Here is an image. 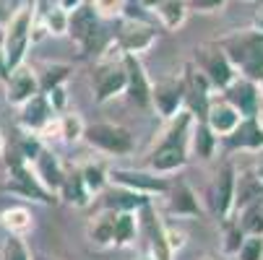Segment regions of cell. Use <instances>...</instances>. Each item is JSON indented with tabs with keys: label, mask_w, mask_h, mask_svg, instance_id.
Returning <instances> with one entry per match:
<instances>
[{
	"label": "cell",
	"mask_w": 263,
	"mask_h": 260,
	"mask_svg": "<svg viewBox=\"0 0 263 260\" xmlns=\"http://www.w3.org/2000/svg\"><path fill=\"white\" fill-rule=\"evenodd\" d=\"M258 89H260V91H263V78H260V84H258ZM260 96H263V94H260Z\"/></svg>",
	"instance_id": "51"
},
{
	"label": "cell",
	"mask_w": 263,
	"mask_h": 260,
	"mask_svg": "<svg viewBox=\"0 0 263 260\" xmlns=\"http://www.w3.org/2000/svg\"><path fill=\"white\" fill-rule=\"evenodd\" d=\"M31 172H34V177L42 182V188L47 190V193H52V195H58V190H60V185H63V174H65V167L60 164V159L50 151V148L45 146L42 148V154L36 156L31 164Z\"/></svg>",
	"instance_id": "19"
},
{
	"label": "cell",
	"mask_w": 263,
	"mask_h": 260,
	"mask_svg": "<svg viewBox=\"0 0 263 260\" xmlns=\"http://www.w3.org/2000/svg\"><path fill=\"white\" fill-rule=\"evenodd\" d=\"M68 21H70V13H65L58 6H50L45 11V26L42 29L50 36H68Z\"/></svg>",
	"instance_id": "34"
},
{
	"label": "cell",
	"mask_w": 263,
	"mask_h": 260,
	"mask_svg": "<svg viewBox=\"0 0 263 260\" xmlns=\"http://www.w3.org/2000/svg\"><path fill=\"white\" fill-rule=\"evenodd\" d=\"M36 94H40V81H36V70L34 68H29L24 63L21 68L11 70V76L6 81V102L11 107H21Z\"/></svg>",
	"instance_id": "15"
},
{
	"label": "cell",
	"mask_w": 263,
	"mask_h": 260,
	"mask_svg": "<svg viewBox=\"0 0 263 260\" xmlns=\"http://www.w3.org/2000/svg\"><path fill=\"white\" fill-rule=\"evenodd\" d=\"M185 96H182V78H162L152 81V109H157V115L164 120H172L177 112H182Z\"/></svg>",
	"instance_id": "13"
},
{
	"label": "cell",
	"mask_w": 263,
	"mask_h": 260,
	"mask_svg": "<svg viewBox=\"0 0 263 260\" xmlns=\"http://www.w3.org/2000/svg\"><path fill=\"white\" fill-rule=\"evenodd\" d=\"M0 81H8V68H6V57H3V50H0Z\"/></svg>",
	"instance_id": "44"
},
{
	"label": "cell",
	"mask_w": 263,
	"mask_h": 260,
	"mask_svg": "<svg viewBox=\"0 0 263 260\" xmlns=\"http://www.w3.org/2000/svg\"><path fill=\"white\" fill-rule=\"evenodd\" d=\"M0 260H34V255L24 242V237L6 234V239L0 242Z\"/></svg>",
	"instance_id": "33"
},
{
	"label": "cell",
	"mask_w": 263,
	"mask_h": 260,
	"mask_svg": "<svg viewBox=\"0 0 263 260\" xmlns=\"http://www.w3.org/2000/svg\"><path fill=\"white\" fill-rule=\"evenodd\" d=\"M235 257L237 260H263V234H245Z\"/></svg>",
	"instance_id": "38"
},
{
	"label": "cell",
	"mask_w": 263,
	"mask_h": 260,
	"mask_svg": "<svg viewBox=\"0 0 263 260\" xmlns=\"http://www.w3.org/2000/svg\"><path fill=\"white\" fill-rule=\"evenodd\" d=\"M58 198H63L65 203L76 206V208H86V206L94 201L91 193L86 190V185H84L79 169H65L63 185H60V190H58Z\"/></svg>",
	"instance_id": "25"
},
{
	"label": "cell",
	"mask_w": 263,
	"mask_h": 260,
	"mask_svg": "<svg viewBox=\"0 0 263 260\" xmlns=\"http://www.w3.org/2000/svg\"><path fill=\"white\" fill-rule=\"evenodd\" d=\"M36 135H40V141L42 143H58V141H63V135H60V117L55 115L40 133H36Z\"/></svg>",
	"instance_id": "41"
},
{
	"label": "cell",
	"mask_w": 263,
	"mask_h": 260,
	"mask_svg": "<svg viewBox=\"0 0 263 260\" xmlns=\"http://www.w3.org/2000/svg\"><path fill=\"white\" fill-rule=\"evenodd\" d=\"M221 94H224V99H227L242 117H253L255 109H258V104H260V99H263L258 84H255V81H248V78H242V76H237Z\"/></svg>",
	"instance_id": "16"
},
{
	"label": "cell",
	"mask_w": 263,
	"mask_h": 260,
	"mask_svg": "<svg viewBox=\"0 0 263 260\" xmlns=\"http://www.w3.org/2000/svg\"><path fill=\"white\" fill-rule=\"evenodd\" d=\"M89 239L97 247H109L115 245V211H102L89 221V229H86Z\"/></svg>",
	"instance_id": "27"
},
{
	"label": "cell",
	"mask_w": 263,
	"mask_h": 260,
	"mask_svg": "<svg viewBox=\"0 0 263 260\" xmlns=\"http://www.w3.org/2000/svg\"><path fill=\"white\" fill-rule=\"evenodd\" d=\"M138 239H143L146 257L152 260H172V250L164 239V224L159 221L154 203H146L138 213Z\"/></svg>",
	"instance_id": "10"
},
{
	"label": "cell",
	"mask_w": 263,
	"mask_h": 260,
	"mask_svg": "<svg viewBox=\"0 0 263 260\" xmlns=\"http://www.w3.org/2000/svg\"><path fill=\"white\" fill-rule=\"evenodd\" d=\"M159 3H162V0H138V6H141V8H146V11H154Z\"/></svg>",
	"instance_id": "45"
},
{
	"label": "cell",
	"mask_w": 263,
	"mask_h": 260,
	"mask_svg": "<svg viewBox=\"0 0 263 260\" xmlns=\"http://www.w3.org/2000/svg\"><path fill=\"white\" fill-rule=\"evenodd\" d=\"M42 148H45V143L40 141V135L36 133H29V130H24V135L18 138V146H16V154L26 162V164H31L36 156L42 154Z\"/></svg>",
	"instance_id": "37"
},
{
	"label": "cell",
	"mask_w": 263,
	"mask_h": 260,
	"mask_svg": "<svg viewBox=\"0 0 263 260\" xmlns=\"http://www.w3.org/2000/svg\"><path fill=\"white\" fill-rule=\"evenodd\" d=\"M102 18L91 11V6H81L70 13V21H68V36L79 45L81 55H99L109 39H104L102 34Z\"/></svg>",
	"instance_id": "4"
},
{
	"label": "cell",
	"mask_w": 263,
	"mask_h": 260,
	"mask_svg": "<svg viewBox=\"0 0 263 260\" xmlns=\"http://www.w3.org/2000/svg\"><path fill=\"white\" fill-rule=\"evenodd\" d=\"M0 227L6 229V234L26 237L34 229V213L26 206H8L3 213H0Z\"/></svg>",
	"instance_id": "26"
},
{
	"label": "cell",
	"mask_w": 263,
	"mask_h": 260,
	"mask_svg": "<svg viewBox=\"0 0 263 260\" xmlns=\"http://www.w3.org/2000/svg\"><path fill=\"white\" fill-rule=\"evenodd\" d=\"M52 117H55V112H52V107H50L45 94H36L26 104L18 107V123L29 133H40Z\"/></svg>",
	"instance_id": "21"
},
{
	"label": "cell",
	"mask_w": 263,
	"mask_h": 260,
	"mask_svg": "<svg viewBox=\"0 0 263 260\" xmlns=\"http://www.w3.org/2000/svg\"><path fill=\"white\" fill-rule=\"evenodd\" d=\"M34 21H36V0H29V3H21L3 24L0 50H3V57H6L8 76L11 70L26 63V52L34 45Z\"/></svg>",
	"instance_id": "2"
},
{
	"label": "cell",
	"mask_w": 263,
	"mask_h": 260,
	"mask_svg": "<svg viewBox=\"0 0 263 260\" xmlns=\"http://www.w3.org/2000/svg\"><path fill=\"white\" fill-rule=\"evenodd\" d=\"M136 213H128V211L115 213V247H128L138 239V216Z\"/></svg>",
	"instance_id": "30"
},
{
	"label": "cell",
	"mask_w": 263,
	"mask_h": 260,
	"mask_svg": "<svg viewBox=\"0 0 263 260\" xmlns=\"http://www.w3.org/2000/svg\"><path fill=\"white\" fill-rule=\"evenodd\" d=\"M8 172H11V179H8V185H6V190H8L11 195H18V198L34 201V203H45V206L58 203V195H52V193H47V190L42 188V182L34 177L31 167H29L16 151H13V159L8 156Z\"/></svg>",
	"instance_id": "6"
},
{
	"label": "cell",
	"mask_w": 263,
	"mask_h": 260,
	"mask_svg": "<svg viewBox=\"0 0 263 260\" xmlns=\"http://www.w3.org/2000/svg\"><path fill=\"white\" fill-rule=\"evenodd\" d=\"M8 16H11V13L6 11V3H3V0H0V26H3V24L8 21Z\"/></svg>",
	"instance_id": "47"
},
{
	"label": "cell",
	"mask_w": 263,
	"mask_h": 260,
	"mask_svg": "<svg viewBox=\"0 0 263 260\" xmlns=\"http://www.w3.org/2000/svg\"><path fill=\"white\" fill-rule=\"evenodd\" d=\"M79 172H81V179H84V185H86V190L91 193V198L99 195V193L107 188V185H109L107 169H104L102 164H97V162H86V164H81Z\"/></svg>",
	"instance_id": "31"
},
{
	"label": "cell",
	"mask_w": 263,
	"mask_h": 260,
	"mask_svg": "<svg viewBox=\"0 0 263 260\" xmlns=\"http://www.w3.org/2000/svg\"><path fill=\"white\" fill-rule=\"evenodd\" d=\"M193 115L182 109L170 120V128L164 130V135L159 138V143L154 146V151L148 154L146 167L154 174H175L187 164V135L193 128Z\"/></svg>",
	"instance_id": "1"
},
{
	"label": "cell",
	"mask_w": 263,
	"mask_h": 260,
	"mask_svg": "<svg viewBox=\"0 0 263 260\" xmlns=\"http://www.w3.org/2000/svg\"><path fill=\"white\" fill-rule=\"evenodd\" d=\"M58 117H60V135H63V143L76 146V143L84 141L86 123L81 120V115H76V112H63V115H58Z\"/></svg>",
	"instance_id": "32"
},
{
	"label": "cell",
	"mask_w": 263,
	"mask_h": 260,
	"mask_svg": "<svg viewBox=\"0 0 263 260\" xmlns=\"http://www.w3.org/2000/svg\"><path fill=\"white\" fill-rule=\"evenodd\" d=\"M112 42L118 45V50L123 55H143L157 45V26L146 24L141 18L133 16H123L118 24V31L112 36Z\"/></svg>",
	"instance_id": "7"
},
{
	"label": "cell",
	"mask_w": 263,
	"mask_h": 260,
	"mask_svg": "<svg viewBox=\"0 0 263 260\" xmlns=\"http://www.w3.org/2000/svg\"><path fill=\"white\" fill-rule=\"evenodd\" d=\"M45 96H47V102H50V107H52V112H55V115H63V112H65V107H68L65 86H55V89H50Z\"/></svg>",
	"instance_id": "40"
},
{
	"label": "cell",
	"mask_w": 263,
	"mask_h": 260,
	"mask_svg": "<svg viewBox=\"0 0 263 260\" xmlns=\"http://www.w3.org/2000/svg\"><path fill=\"white\" fill-rule=\"evenodd\" d=\"M255 177H258V179H260V185H263V164L255 169Z\"/></svg>",
	"instance_id": "50"
},
{
	"label": "cell",
	"mask_w": 263,
	"mask_h": 260,
	"mask_svg": "<svg viewBox=\"0 0 263 260\" xmlns=\"http://www.w3.org/2000/svg\"><path fill=\"white\" fill-rule=\"evenodd\" d=\"M73 65L68 63H47L36 70V81H40V94H47L55 86H65V81L70 78Z\"/></svg>",
	"instance_id": "29"
},
{
	"label": "cell",
	"mask_w": 263,
	"mask_h": 260,
	"mask_svg": "<svg viewBox=\"0 0 263 260\" xmlns=\"http://www.w3.org/2000/svg\"><path fill=\"white\" fill-rule=\"evenodd\" d=\"M224 221H227V232H224V252L235 255L240 250L242 239H245V232L240 229L237 221H232V218H224Z\"/></svg>",
	"instance_id": "39"
},
{
	"label": "cell",
	"mask_w": 263,
	"mask_h": 260,
	"mask_svg": "<svg viewBox=\"0 0 263 260\" xmlns=\"http://www.w3.org/2000/svg\"><path fill=\"white\" fill-rule=\"evenodd\" d=\"M237 224L245 234H263V201L245 208V211H240Z\"/></svg>",
	"instance_id": "35"
},
{
	"label": "cell",
	"mask_w": 263,
	"mask_h": 260,
	"mask_svg": "<svg viewBox=\"0 0 263 260\" xmlns=\"http://www.w3.org/2000/svg\"><path fill=\"white\" fill-rule=\"evenodd\" d=\"M141 260H152V257H141Z\"/></svg>",
	"instance_id": "52"
},
{
	"label": "cell",
	"mask_w": 263,
	"mask_h": 260,
	"mask_svg": "<svg viewBox=\"0 0 263 260\" xmlns=\"http://www.w3.org/2000/svg\"><path fill=\"white\" fill-rule=\"evenodd\" d=\"M235 169L227 164L221 167V172L216 174L214 185H211V208L219 218H232V206H235Z\"/></svg>",
	"instance_id": "18"
},
{
	"label": "cell",
	"mask_w": 263,
	"mask_h": 260,
	"mask_svg": "<svg viewBox=\"0 0 263 260\" xmlns=\"http://www.w3.org/2000/svg\"><path fill=\"white\" fill-rule=\"evenodd\" d=\"M84 141L91 148H97V151H102V154H109V156H128L136 148L133 133L123 125H115V123H91V125H86Z\"/></svg>",
	"instance_id": "5"
},
{
	"label": "cell",
	"mask_w": 263,
	"mask_h": 260,
	"mask_svg": "<svg viewBox=\"0 0 263 260\" xmlns=\"http://www.w3.org/2000/svg\"><path fill=\"white\" fill-rule=\"evenodd\" d=\"M123 68H125V94L130 104L138 109H152V78L143 68V63L136 55H123Z\"/></svg>",
	"instance_id": "12"
},
{
	"label": "cell",
	"mask_w": 263,
	"mask_h": 260,
	"mask_svg": "<svg viewBox=\"0 0 263 260\" xmlns=\"http://www.w3.org/2000/svg\"><path fill=\"white\" fill-rule=\"evenodd\" d=\"M224 3H227V0H187V8H191V11H201V13H214Z\"/></svg>",
	"instance_id": "42"
},
{
	"label": "cell",
	"mask_w": 263,
	"mask_h": 260,
	"mask_svg": "<svg viewBox=\"0 0 263 260\" xmlns=\"http://www.w3.org/2000/svg\"><path fill=\"white\" fill-rule=\"evenodd\" d=\"M91 11L99 16V18H107V21H115V18H123L125 11H128V0H91Z\"/></svg>",
	"instance_id": "36"
},
{
	"label": "cell",
	"mask_w": 263,
	"mask_h": 260,
	"mask_svg": "<svg viewBox=\"0 0 263 260\" xmlns=\"http://www.w3.org/2000/svg\"><path fill=\"white\" fill-rule=\"evenodd\" d=\"M193 65L209 78L211 89H219V91H224V89H227V86L237 78V70H235L232 63L227 60V55L219 50V45L198 47V50H196V57H193Z\"/></svg>",
	"instance_id": "8"
},
{
	"label": "cell",
	"mask_w": 263,
	"mask_h": 260,
	"mask_svg": "<svg viewBox=\"0 0 263 260\" xmlns=\"http://www.w3.org/2000/svg\"><path fill=\"white\" fill-rule=\"evenodd\" d=\"M55 6H58V8H63L65 13H73L76 8H81V6H84V0H55Z\"/></svg>",
	"instance_id": "43"
},
{
	"label": "cell",
	"mask_w": 263,
	"mask_h": 260,
	"mask_svg": "<svg viewBox=\"0 0 263 260\" xmlns=\"http://www.w3.org/2000/svg\"><path fill=\"white\" fill-rule=\"evenodd\" d=\"M159 24L170 31L180 29L187 18V13H191V8H187V0H162V3L154 8Z\"/></svg>",
	"instance_id": "28"
},
{
	"label": "cell",
	"mask_w": 263,
	"mask_h": 260,
	"mask_svg": "<svg viewBox=\"0 0 263 260\" xmlns=\"http://www.w3.org/2000/svg\"><path fill=\"white\" fill-rule=\"evenodd\" d=\"M227 143V148H240V151H258L263 148V130L258 128V123L253 117H242L240 125L227 135L221 138Z\"/></svg>",
	"instance_id": "22"
},
{
	"label": "cell",
	"mask_w": 263,
	"mask_h": 260,
	"mask_svg": "<svg viewBox=\"0 0 263 260\" xmlns=\"http://www.w3.org/2000/svg\"><path fill=\"white\" fill-rule=\"evenodd\" d=\"M164 198H167V213H170L172 218H196V216L201 213L198 195L193 193V188H191L185 179L170 182Z\"/></svg>",
	"instance_id": "14"
},
{
	"label": "cell",
	"mask_w": 263,
	"mask_h": 260,
	"mask_svg": "<svg viewBox=\"0 0 263 260\" xmlns=\"http://www.w3.org/2000/svg\"><path fill=\"white\" fill-rule=\"evenodd\" d=\"M182 96H185V107L182 109H187L196 120H203L206 117V112H209V104H211V84H209V78L203 76V73L191 63V65H185V70H182Z\"/></svg>",
	"instance_id": "11"
},
{
	"label": "cell",
	"mask_w": 263,
	"mask_h": 260,
	"mask_svg": "<svg viewBox=\"0 0 263 260\" xmlns=\"http://www.w3.org/2000/svg\"><path fill=\"white\" fill-rule=\"evenodd\" d=\"M253 120L258 123V128L263 130V99H260V104H258V109H255V115H253Z\"/></svg>",
	"instance_id": "46"
},
{
	"label": "cell",
	"mask_w": 263,
	"mask_h": 260,
	"mask_svg": "<svg viewBox=\"0 0 263 260\" xmlns=\"http://www.w3.org/2000/svg\"><path fill=\"white\" fill-rule=\"evenodd\" d=\"M6 148H8V141H6L3 133H0V156H6Z\"/></svg>",
	"instance_id": "48"
},
{
	"label": "cell",
	"mask_w": 263,
	"mask_h": 260,
	"mask_svg": "<svg viewBox=\"0 0 263 260\" xmlns=\"http://www.w3.org/2000/svg\"><path fill=\"white\" fill-rule=\"evenodd\" d=\"M255 31H260V34H263V16H258V18H255Z\"/></svg>",
	"instance_id": "49"
},
{
	"label": "cell",
	"mask_w": 263,
	"mask_h": 260,
	"mask_svg": "<svg viewBox=\"0 0 263 260\" xmlns=\"http://www.w3.org/2000/svg\"><path fill=\"white\" fill-rule=\"evenodd\" d=\"M263 201V185L260 179L255 177V172H242L237 174L235 179V206H232V213H240L255 203Z\"/></svg>",
	"instance_id": "23"
},
{
	"label": "cell",
	"mask_w": 263,
	"mask_h": 260,
	"mask_svg": "<svg viewBox=\"0 0 263 260\" xmlns=\"http://www.w3.org/2000/svg\"><path fill=\"white\" fill-rule=\"evenodd\" d=\"M219 50L227 55L232 68L237 70V76L260 84L263 78V34L255 29L235 31L230 36L216 42Z\"/></svg>",
	"instance_id": "3"
},
{
	"label": "cell",
	"mask_w": 263,
	"mask_h": 260,
	"mask_svg": "<svg viewBox=\"0 0 263 260\" xmlns=\"http://www.w3.org/2000/svg\"><path fill=\"white\" fill-rule=\"evenodd\" d=\"M107 177H109V185H118V188H125V190H133L138 195H148V198H157V195H164L167 188H170V179L162 177V174H154V172H141V169H123V167H115V169H107Z\"/></svg>",
	"instance_id": "9"
},
{
	"label": "cell",
	"mask_w": 263,
	"mask_h": 260,
	"mask_svg": "<svg viewBox=\"0 0 263 260\" xmlns=\"http://www.w3.org/2000/svg\"><path fill=\"white\" fill-rule=\"evenodd\" d=\"M240 120H242V115H240L224 96H221V99H219V96L211 99L209 112H206V117H203L206 128H209L216 138H227V135L240 125Z\"/></svg>",
	"instance_id": "17"
},
{
	"label": "cell",
	"mask_w": 263,
	"mask_h": 260,
	"mask_svg": "<svg viewBox=\"0 0 263 260\" xmlns=\"http://www.w3.org/2000/svg\"><path fill=\"white\" fill-rule=\"evenodd\" d=\"M102 198V211H115V213H136L141 211L146 203H152L148 195H138L133 190H125V188H118V185H107V188L99 193Z\"/></svg>",
	"instance_id": "20"
},
{
	"label": "cell",
	"mask_w": 263,
	"mask_h": 260,
	"mask_svg": "<svg viewBox=\"0 0 263 260\" xmlns=\"http://www.w3.org/2000/svg\"><path fill=\"white\" fill-rule=\"evenodd\" d=\"M216 143H219V138L206 128V123L203 120H193L191 135H187V156H196V159L206 162V159L214 156Z\"/></svg>",
	"instance_id": "24"
}]
</instances>
